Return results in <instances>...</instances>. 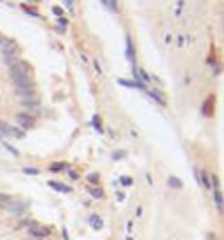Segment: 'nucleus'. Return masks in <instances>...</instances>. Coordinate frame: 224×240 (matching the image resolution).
Segmentation results:
<instances>
[{
  "label": "nucleus",
  "mask_w": 224,
  "mask_h": 240,
  "mask_svg": "<svg viewBox=\"0 0 224 240\" xmlns=\"http://www.w3.org/2000/svg\"><path fill=\"white\" fill-rule=\"evenodd\" d=\"M16 121H18V125H19L23 130H30V128H33V125H35V118H33L32 114H28V112H19V114H16Z\"/></svg>",
  "instance_id": "obj_5"
},
{
  "label": "nucleus",
  "mask_w": 224,
  "mask_h": 240,
  "mask_svg": "<svg viewBox=\"0 0 224 240\" xmlns=\"http://www.w3.org/2000/svg\"><path fill=\"white\" fill-rule=\"evenodd\" d=\"M88 193H89L95 200H100V198H103V196H105V193H103V189H102V188H93V186H88Z\"/></svg>",
  "instance_id": "obj_14"
},
{
  "label": "nucleus",
  "mask_w": 224,
  "mask_h": 240,
  "mask_svg": "<svg viewBox=\"0 0 224 240\" xmlns=\"http://www.w3.org/2000/svg\"><path fill=\"white\" fill-rule=\"evenodd\" d=\"M123 158H126V151L119 149V151H114V153H112V160H114V161H117V160H123Z\"/></svg>",
  "instance_id": "obj_19"
},
{
  "label": "nucleus",
  "mask_w": 224,
  "mask_h": 240,
  "mask_svg": "<svg viewBox=\"0 0 224 240\" xmlns=\"http://www.w3.org/2000/svg\"><path fill=\"white\" fill-rule=\"evenodd\" d=\"M47 186L51 188V189H54V191H60V193H72V188L70 186H67V184H63V182H56V181H49L47 182Z\"/></svg>",
  "instance_id": "obj_11"
},
{
  "label": "nucleus",
  "mask_w": 224,
  "mask_h": 240,
  "mask_svg": "<svg viewBox=\"0 0 224 240\" xmlns=\"http://www.w3.org/2000/svg\"><path fill=\"white\" fill-rule=\"evenodd\" d=\"M2 39H4V37H0V40H2Z\"/></svg>",
  "instance_id": "obj_35"
},
{
  "label": "nucleus",
  "mask_w": 224,
  "mask_h": 240,
  "mask_svg": "<svg viewBox=\"0 0 224 240\" xmlns=\"http://www.w3.org/2000/svg\"><path fill=\"white\" fill-rule=\"evenodd\" d=\"M35 240H40V239H35Z\"/></svg>",
  "instance_id": "obj_36"
},
{
  "label": "nucleus",
  "mask_w": 224,
  "mask_h": 240,
  "mask_svg": "<svg viewBox=\"0 0 224 240\" xmlns=\"http://www.w3.org/2000/svg\"><path fill=\"white\" fill-rule=\"evenodd\" d=\"M119 182H121L123 188H130V186H133V179H131L130 175H121V177H119Z\"/></svg>",
  "instance_id": "obj_18"
},
{
  "label": "nucleus",
  "mask_w": 224,
  "mask_h": 240,
  "mask_svg": "<svg viewBox=\"0 0 224 240\" xmlns=\"http://www.w3.org/2000/svg\"><path fill=\"white\" fill-rule=\"evenodd\" d=\"M145 93H147V95H149V96H151V98H152L154 102H156V103H159L161 107H166V100H165V95H163V93H161L159 89H147Z\"/></svg>",
  "instance_id": "obj_8"
},
{
  "label": "nucleus",
  "mask_w": 224,
  "mask_h": 240,
  "mask_svg": "<svg viewBox=\"0 0 224 240\" xmlns=\"http://www.w3.org/2000/svg\"><path fill=\"white\" fill-rule=\"evenodd\" d=\"M126 240H133V239H131V237H128V239H126Z\"/></svg>",
  "instance_id": "obj_34"
},
{
  "label": "nucleus",
  "mask_w": 224,
  "mask_h": 240,
  "mask_svg": "<svg viewBox=\"0 0 224 240\" xmlns=\"http://www.w3.org/2000/svg\"><path fill=\"white\" fill-rule=\"evenodd\" d=\"M68 168V165L67 163H63V161H58V163H53L51 167H49V172H54V174H58V172H63V170H67Z\"/></svg>",
  "instance_id": "obj_15"
},
{
  "label": "nucleus",
  "mask_w": 224,
  "mask_h": 240,
  "mask_svg": "<svg viewBox=\"0 0 224 240\" xmlns=\"http://www.w3.org/2000/svg\"><path fill=\"white\" fill-rule=\"evenodd\" d=\"M53 12H54V14H56V16H61V14H63V9H61V7H58V5H56V7H53Z\"/></svg>",
  "instance_id": "obj_25"
},
{
  "label": "nucleus",
  "mask_w": 224,
  "mask_h": 240,
  "mask_svg": "<svg viewBox=\"0 0 224 240\" xmlns=\"http://www.w3.org/2000/svg\"><path fill=\"white\" fill-rule=\"evenodd\" d=\"M9 72H11V79H12V82L16 84V88H32V86H33L28 63L18 60L14 65L9 67Z\"/></svg>",
  "instance_id": "obj_1"
},
{
  "label": "nucleus",
  "mask_w": 224,
  "mask_h": 240,
  "mask_svg": "<svg viewBox=\"0 0 224 240\" xmlns=\"http://www.w3.org/2000/svg\"><path fill=\"white\" fill-rule=\"evenodd\" d=\"M88 221H89V225H91L93 230H102V228H103V219H102L98 214H91Z\"/></svg>",
  "instance_id": "obj_12"
},
{
  "label": "nucleus",
  "mask_w": 224,
  "mask_h": 240,
  "mask_svg": "<svg viewBox=\"0 0 224 240\" xmlns=\"http://www.w3.org/2000/svg\"><path fill=\"white\" fill-rule=\"evenodd\" d=\"M102 4L109 9V11H112V12H119V5H117V0H102Z\"/></svg>",
  "instance_id": "obj_16"
},
{
  "label": "nucleus",
  "mask_w": 224,
  "mask_h": 240,
  "mask_svg": "<svg viewBox=\"0 0 224 240\" xmlns=\"http://www.w3.org/2000/svg\"><path fill=\"white\" fill-rule=\"evenodd\" d=\"M88 181L93 182V184H98V182H100V174H96V172H95V174H89V175H88Z\"/></svg>",
  "instance_id": "obj_20"
},
{
  "label": "nucleus",
  "mask_w": 224,
  "mask_h": 240,
  "mask_svg": "<svg viewBox=\"0 0 224 240\" xmlns=\"http://www.w3.org/2000/svg\"><path fill=\"white\" fill-rule=\"evenodd\" d=\"M61 233H63V239H65V240H70V239H68V232H67V228H63Z\"/></svg>",
  "instance_id": "obj_31"
},
{
  "label": "nucleus",
  "mask_w": 224,
  "mask_h": 240,
  "mask_svg": "<svg viewBox=\"0 0 224 240\" xmlns=\"http://www.w3.org/2000/svg\"><path fill=\"white\" fill-rule=\"evenodd\" d=\"M4 147H5V149H7V151H11V153H12V154H14V156H18V154H19V153H18V151H16V149H14V147H12V146H9V144H4Z\"/></svg>",
  "instance_id": "obj_23"
},
{
  "label": "nucleus",
  "mask_w": 224,
  "mask_h": 240,
  "mask_svg": "<svg viewBox=\"0 0 224 240\" xmlns=\"http://www.w3.org/2000/svg\"><path fill=\"white\" fill-rule=\"evenodd\" d=\"M126 58L131 63V68L135 70L137 68V58H135V46H133V40H131L130 33H126Z\"/></svg>",
  "instance_id": "obj_6"
},
{
  "label": "nucleus",
  "mask_w": 224,
  "mask_h": 240,
  "mask_svg": "<svg viewBox=\"0 0 224 240\" xmlns=\"http://www.w3.org/2000/svg\"><path fill=\"white\" fill-rule=\"evenodd\" d=\"M93 63H95V70L98 72V75H102V67H100V63H98V60H95Z\"/></svg>",
  "instance_id": "obj_26"
},
{
  "label": "nucleus",
  "mask_w": 224,
  "mask_h": 240,
  "mask_svg": "<svg viewBox=\"0 0 224 240\" xmlns=\"http://www.w3.org/2000/svg\"><path fill=\"white\" fill-rule=\"evenodd\" d=\"M91 125L96 128V132H98V133H103V128H102V119H100V116H93V119H91Z\"/></svg>",
  "instance_id": "obj_17"
},
{
  "label": "nucleus",
  "mask_w": 224,
  "mask_h": 240,
  "mask_svg": "<svg viewBox=\"0 0 224 240\" xmlns=\"http://www.w3.org/2000/svg\"><path fill=\"white\" fill-rule=\"evenodd\" d=\"M68 175H70L72 181H77V179H79V174H75L74 170H68Z\"/></svg>",
  "instance_id": "obj_27"
},
{
  "label": "nucleus",
  "mask_w": 224,
  "mask_h": 240,
  "mask_svg": "<svg viewBox=\"0 0 224 240\" xmlns=\"http://www.w3.org/2000/svg\"><path fill=\"white\" fill-rule=\"evenodd\" d=\"M142 214H144V209H142V205H138L135 209V217H142Z\"/></svg>",
  "instance_id": "obj_24"
},
{
  "label": "nucleus",
  "mask_w": 224,
  "mask_h": 240,
  "mask_svg": "<svg viewBox=\"0 0 224 240\" xmlns=\"http://www.w3.org/2000/svg\"><path fill=\"white\" fill-rule=\"evenodd\" d=\"M28 233H30L33 239L44 240L46 237H49V235H51V230H49V228H46V226H37V225H33V226H30V228H28Z\"/></svg>",
  "instance_id": "obj_7"
},
{
  "label": "nucleus",
  "mask_w": 224,
  "mask_h": 240,
  "mask_svg": "<svg viewBox=\"0 0 224 240\" xmlns=\"http://www.w3.org/2000/svg\"><path fill=\"white\" fill-rule=\"evenodd\" d=\"M193 177H195L196 184H198V186H202V184H200V170H198V168H195V170H193Z\"/></svg>",
  "instance_id": "obj_22"
},
{
  "label": "nucleus",
  "mask_w": 224,
  "mask_h": 240,
  "mask_svg": "<svg viewBox=\"0 0 224 240\" xmlns=\"http://www.w3.org/2000/svg\"><path fill=\"white\" fill-rule=\"evenodd\" d=\"M117 198H119V202H123V200H124V195H123V193H117Z\"/></svg>",
  "instance_id": "obj_33"
},
{
  "label": "nucleus",
  "mask_w": 224,
  "mask_h": 240,
  "mask_svg": "<svg viewBox=\"0 0 224 240\" xmlns=\"http://www.w3.org/2000/svg\"><path fill=\"white\" fill-rule=\"evenodd\" d=\"M207 240H217L216 233H209V235H207Z\"/></svg>",
  "instance_id": "obj_32"
},
{
  "label": "nucleus",
  "mask_w": 224,
  "mask_h": 240,
  "mask_svg": "<svg viewBox=\"0 0 224 240\" xmlns=\"http://www.w3.org/2000/svg\"><path fill=\"white\" fill-rule=\"evenodd\" d=\"M4 210H7L9 214H14V216H23L26 210H28V207H30V203L28 202H21V200H7L5 203H2L0 205Z\"/></svg>",
  "instance_id": "obj_2"
},
{
  "label": "nucleus",
  "mask_w": 224,
  "mask_h": 240,
  "mask_svg": "<svg viewBox=\"0 0 224 240\" xmlns=\"http://www.w3.org/2000/svg\"><path fill=\"white\" fill-rule=\"evenodd\" d=\"M0 51H2L4 56H16L18 51H19V47H18V44H16L14 40L4 37V39L0 40Z\"/></svg>",
  "instance_id": "obj_3"
},
{
  "label": "nucleus",
  "mask_w": 224,
  "mask_h": 240,
  "mask_svg": "<svg viewBox=\"0 0 224 240\" xmlns=\"http://www.w3.org/2000/svg\"><path fill=\"white\" fill-rule=\"evenodd\" d=\"M23 172H25L26 175H37V174H39V168H32V167H25V168H23Z\"/></svg>",
  "instance_id": "obj_21"
},
{
  "label": "nucleus",
  "mask_w": 224,
  "mask_h": 240,
  "mask_svg": "<svg viewBox=\"0 0 224 240\" xmlns=\"http://www.w3.org/2000/svg\"><path fill=\"white\" fill-rule=\"evenodd\" d=\"M166 184H168L172 189H182V188H184L182 181H180L179 177H175V175H170V177L166 179Z\"/></svg>",
  "instance_id": "obj_13"
},
{
  "label": "nucleus",
  "mask_w": 224,
  "mask_h": 240,
  "mask_svg": "<svg viewBox=\"0 0 224 240\" xmlns=\"http://www.w3.org/2000/svg\"><path fill=\"white\" fill-rule=\"evenodd\" d=\"M0 137H2V135H0Z\"/></svg>",
  "instance_id": "obj_37"
},
{
  "label": "nucleus",
  "mask_w": 224,
  "mask_h": 240,
  "mask_svg": "<svg viewBox=\"0 0 224 240\" xmlns=\"http://www.w3.org/2000/svg\"><path fill=\"white\" fill-rule=\"evenodd\" d=\"M0 135L4 137H14V139H23L25 137V133L19 130V128H14V126H11V125H7V123H4V121H0Z\"/></svg>",
  "instance_id": "obj_4"
},
{
  "label": "nucleus",
  "mask_w": 224,
  "mask_h": 240,
  "mask_svg": "<svg viewBox=\"0 0 224 240\" xmlns=\"http://www.w3.org/2000/svg\"><path fill=\"white\" fill-rule=\"evenodd\" d=\"M7 200H11V198H9L7 195H4V193H0V205H2V203H5Z\"/></svg>",
  "instance_id": "obj_28"
},
{
  "label": "nucleus",
  "mask_w": 224,
  "mask_h": 240,
  "mask_svg": "<svg viewBox=\"0 0 224 240\" xmlns=\"http://www.w3.org/2000/svg\"><path fill=\"white\" fill-rule=\"evenodd\" d=\"M58 23H60V26H63V28H65V26L68 25V21H67L65 18H60V19H58Z\"/></svg>",
  "instance_id": "obj_29"
},
{
  "label": "nucleus",
  "mask_w": 224,
  "mask_h": 240,
  "mask_svg": "<svg viewBox=\"0 0 224 240\" xmlns=\"http://www.w3.org/2000/svg\"><path fill=\"white\" fill-rule=\"evenodd\" d=\"M200 184L203 189L210 191L212 189V181H210V174L207 170H200Z\"/></svg>",
  "instance_id": "obj_10"
},
{
  "label": "nucleus",
  "mask_w": 224,
  "mask_h": 240,
  "mask_svg": "<svg viewBox=\"0 0 224 240\" xmlns=\"http://www.w3.org/2000/svg\"><path fill=\"white\" fill-rule=\"evenodd\" d=\"M126 232H128V233L133 232V221H128V228H126Z\"/></svg>",
  "instance_id": "obj_30"
},
{
  "label": "nucleus",
  "mask_w": 224,
  "mask_h": 240,
  "mask_svg": "<svg viewBox=\"0 0 224 240\" xmlns=\"http://www.w3.org/2000/svg\"><path fill=\"white\" fill-rule=\"evenodd\" d=\"M16 95L21 100H28V98H35V89L32 88H16Z\"/></svg>",
  "instance_id": "obj_9"
}]
</instances>
